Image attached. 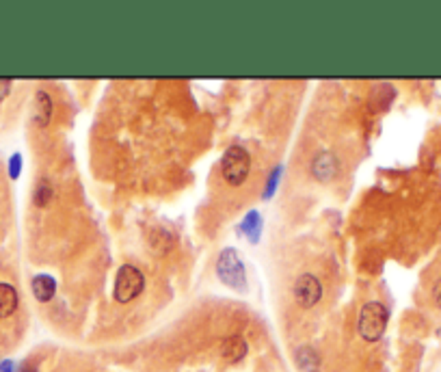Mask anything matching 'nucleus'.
<instances>
[{
    "label": "nucleus",
    "instance_id": "1",
    "mask_svg": "<svg viewBox=\"0 0 441 372\" xmlns=\"http://www.w3.org/2000/svg\"><path fill=\"white\" fill-rule=\"evenodd\" d=\"M387 320H389V312L383 303L379 301L366 303L362 307V312H359V322H357L359 335H362L366 342H377L385 333Z\"/></svg>",
    "mask_w": 441,
    "mask_h": 372
},
{
    "label": "nucleus",
    "instance_id": "2",
    "mask_svg": "<svg viewBox=\"0 0 441 372\" xmlns=\"http://www.w3.org/2000/svg\"><path fill=\"white\" fill-rule=\"evenodd\" d=\"M249 171H251L249 152L240 148V145H232V148L223 154V160H221L223 180L230 186H240V184H244V180H247Z\"/></svg>",
    "mask_w": 441,
    "mask_h": 372
},
{
    "label": "nucleus",
    "instance_id": "3",
    "mask_svg": "<svg viewBox=\"0 0 441 372\" xmlns=\"http://www.w3.org/2000/svg\"><path fill=\"white\" fill-rule=\"evenodd\" d=\"M217 273L225 286L240 290V293L247 290V271H244V264L236 249L227 247L221 251L219 260H217Z\"/></svg>",
    "mask_w": 441,
    "mask_h": 372
},
{
    "label": "nucleus",
    "instance_id": "4",
    "mask_svg": "<svg viewBox=\"0 0 441 372\" xmlns=\"http://www.w3.org/2000/svg\"><path fill=\"white\" fill-rule=\"evenodd\" d=\"M143 288H145L143 273L133 264H124L117 271L115 290H112V295H115V301H119V303H130L143 293Z\"/></svg>",
    "mask_w": 441,
    "mask_h": 372
},
{
    "label": "nucleus",
    "instance_id": "5",
    "mask_svg": "<svg viewBox=\"0 0 441 372\" xmlns=\"http://www.w3.org/2000/svg\"><path fill=\"white\" fill-rule=\"evenodd\" d=\"M292 293H294V301H297L301 307H314L320 297H322V286L318 282L316 275L312 273H303L301 277L294 282V288H292Z\"/></svg>",
    "mask_w": 441,
    "mask_h": 372
},
{
    "label": "nucleus",
    "instance_id": "6",
    "mask_svg": "<svg viewBox=\"0 0 441 372\" xmlns=\"http://www.w3.org/2000/svg\"><path fill=\"white\" fill-rule=\"evenodd\" d=\"M337 169H340L337 158L331 152H320L312 163V173L318 182H331L337 175Z\"/></svg>",
    "mask_w": 441,
    "mask_h": 372
},
{
    "label": "nucleus",
    "instance_id": "7",
    "mask_svg": "<svg viewBox=\"0 0 441 372\" xmlns=\"http://www.w3.org/2000/svg\"><path fill=\"white\" fill-rule=\"evenodd\" d=\"M249 346L247 342H244V337L242 335H227L223 342H221V358L227 362V364H238L244 360V355H247Z\"/></svg>",
    "mask_w": 441,
    "mask_h": 372
},
{
    "label": "nucleus",
    "instance_id": "8",
    "mask_svg": "<svg viewBox=\"0 0 441 372\" xmlns=\"http://www.w3.org/2000/svg\"><path fill=\"white\" fill-rule=\"evenodd\" d=\"M52 117V98L46 91L35 93V104H32V121L37 126H48Z\"/></svg>",
    "mask_w": 441,
    "mask_h": 372
},
{
    "label": "nucleus",
    "instance_id": "9",
    "mask_svg": "<svg viewBox=\"0 0 441 372\" xmlns=\"http://www.w3.org/2000/svg\"><path fill=\"white\" fill-rule=\"evenodd\" d=\"M57 293V282L50 277V275H37L35 280H32V295L37 297V301L48 303Z\"/></svg>",
    "mask_w": 441,
    "mask_h": 372
},
{
    "label": "nucleus",
    "instance_id": "10",
    "mask_svg": "<svg viewBox=\"0 0 441 372\" xmlns=\"http://www.w3.org/2000/svg\"><path fill=\"white\" fill-rule=\"evenodd\" d=\"M294 362H297L301 372H316L320 366V355L314 349L301 346V349H297V353H294Z\"/></svg>",
    "mask_w": 441,
    "mask_h": 372
},
{
    "label": "nucleus",
    "instance_id": "11",
    "mask_svg": "<svg viewBox=\"0 0 441 372\" xmlns=\"http://www.w3.org/2000/svg\"><path fill=\"white\" fill-rule=\"evenodd\" d=\"M18 310V290L9 284H0V318L11 316Z\"/></svg>",
    "mask_w": 441,
    "mask_h": 372
},
{
    "label": "nucleus",
    "instance_id": "12",
    "mask_svg": "<svg viewBox=\"0 0 441 372\" xmlns=\"http://www.w3.org/2000/svg\"><path fill=\"white\" fill-rule=\"evenodd\" d=\"M259 225H262V219H259V215L255 213V210H251V213L244 217V221L240 223L238 232L247 236L251 242H255L259 238Z\"/></svg>",
    "mask_w": 441,
    "mask_h": 372
},
{
    "label": "nucleus",
    "instance_id": "13",
    "mask_svg": "<svg viewBox=\"0 0 441 372\" xmlns=\"http://www.w3.org/2000/svg\"><path fill=\"white\" fill-rule=\"evenodd\" d=\"M52 199V188L48 182H41L35 190V204L37 206H48V202Z\"/></svg>",
    "mask_w": 441,
    "mask_h": 372
},
{
    "label": "nucleus",
    "instance_id": "14",
    "mask_svg": "<svg viewBox=\"0 0 441 372\" xmlns=\"http://www.w3.org/2000/svg\"><path fill=\"white\" fill-rule=\"evenodd\" d=\"M280 173H282V167H277V169L271 173V177H268V184H266V193H264V197H271L273 193H275V188H277V182H280Z\"/></svg>",
    "mask_w": 441,
    "mask_h": 372
},
{
    "label": "nucleus",
    "instance_id": "15",
    "mask_svg": "<svg viewBox=\"0 0 441 372\" xmlns=\"http://www.w3.org/2000/svg\"><path fill=\"white\" fill-rule=\"evenodd\" d=\"M20 169H22V158H20V154H15V156L11 158V163H9V173H11V177H18V175H20Z\"/></svg>",
    "mask_w": 441,
    "mask_h": 372
},
{
    "label": "nucleus",
    "instance_id": "16",
    "mask_svg": "<svg viewBox=\"0 0 441 372\" xmlns=\"http://www.w3.org/2000/svg\"><path fill=\"white\" fill-rule=\"evenodd\" d=\"M9 89H11V80L9 78H0V102H3L9 95Z\"/></svg>",
    "mask_w": 441,
    "mask_h": 372
},
{
    "label": "nucleus",
    "instance_id": "17",
    "mask_svg": "<svg viewBox=\"0 0 441 372\" xmlns=\"http://www.w3.org/2000/svg\"><path fill=\"white\" fill-rule=\"evenodd\" d=\"M433 301H435V305H439L441 307V277L435 282V286H433Z\"/></svg>",
    "mask_w": 441,
    "mask_h": 372
},
{
    "label": "nucleus",
    "instance_id": "18",
    "mask_svg": "<svg viewBox=\"0 0 441 372\" xmlns=\"http://www.w3.org/2000/svg\"><path fill=\"white\" fill-rule=\"evenodd\" d=\"M0 372H13V362H9V360L0 362Z\"/></svg>",
    "mask_w": 441,
    "mask_h": 372
},
{
    "label": "nucleus",
    "instance_id": "19",
    "mask_svg": "<svg viewBox=\"0 0 441 372\" xmlns=\"http://www.w3.org/2000/svg\"><path fill=\"white\" fill-rule=\"evenodd\" d=\"M26 372H37V370H26Z\"/></svg>",
    "mask_w": 441,
    "mask_h": 372
}]
</instances>
